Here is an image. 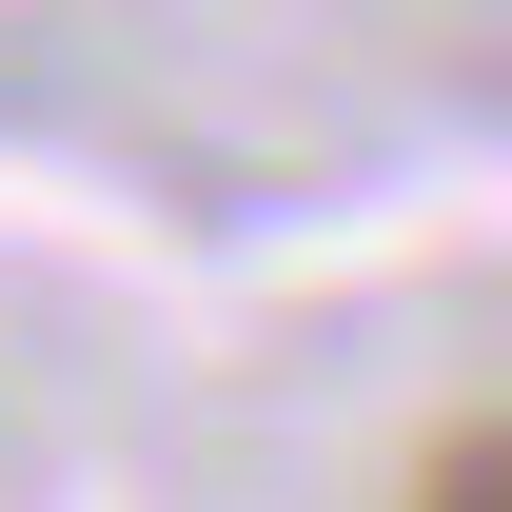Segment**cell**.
<instances>
[{
	"mask_svg": "<svg viewBox=\"0 0 512 512\" xmlns=\"http://www.w3.org/2000/svg\"><path fill=\"white\" fill-rule=\"evenodd\" d=\"M414 512H512V414H473V434L414 453Z\"/></svg>",
	"mask_w": 512,
	"mask_h": 512,
	"instance_id": "obj_1",
	"label": "cell"
}]
</instances>
